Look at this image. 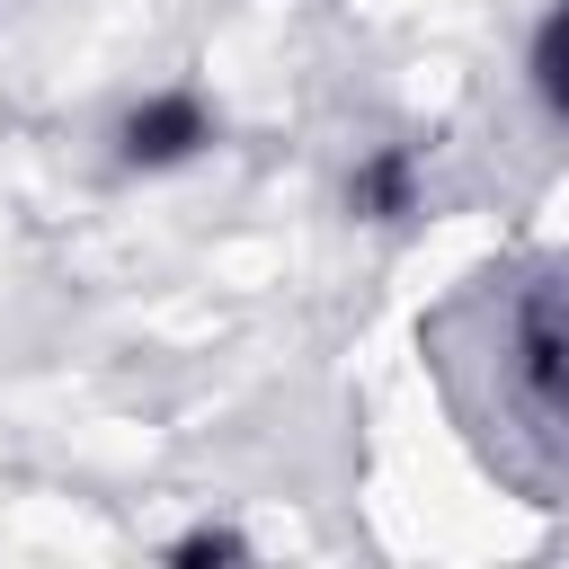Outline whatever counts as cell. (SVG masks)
<instances>
[{
	"mask_svg": "<svg viewBox=\"0 0 569 569\" xmlns=\"http://www.w3.org/2000/svg\"><path fill=\"white\" fill-rule=\"evenodd\" d=\"M116 142H124L133 169H169V160H187L196 142H213V116H204L196 89H160V98H142V107L124 116Z\"/></svg>",
	"mask_w": 569,
	"mask_h": 569,
	"instance_id": "1",
	"label": "cell"
},
{
	"mask_svg": "<svg viewBox=\"0 0 569 569\" xmlns=\"http://www.w3.org/2000/svg\"><path fill=\"white\" fill-rule=\"evenodd\" d=\"M409 196H418V160H409L400 142H382V151L356 160V178H347V204H356L365 222H400Z\"/></svg>",
	"mask_w": 569,
	"mask_h": 569,
	"instance_id": "2",
	"label": "cell"
},
{
	"mask_svg": "<svg viewBox=\"0 0 569 569\" xmlns=\"http://www.w3.org/2000/svg\"><path fill=\"white\" fill-rule=\"evenodd\" d=\"M533 98L551 107V116H569V0L542 18V36H533Z\"/></svg>",
	"mask_w": 569,
	"mask_h": 569,
	"instance_id": "3",
	"label": "cell"
},
{
	"mask_svg": "<svg viewBox=\"0 0 569 569\" xmlns=\"http://www.w3.org/2000/svg\"><path fill=\"white\" fill-rule=\"evenodd\" d=\"M249 542L240 533H222V525H204V533H187V542H169V560L178 569H213V560H240Z\"/></svg>",
	"mask_w": 569,
	"mask_h": 569,
	"instance_id": "4",
	"label": "cell"
}]
</instances>
